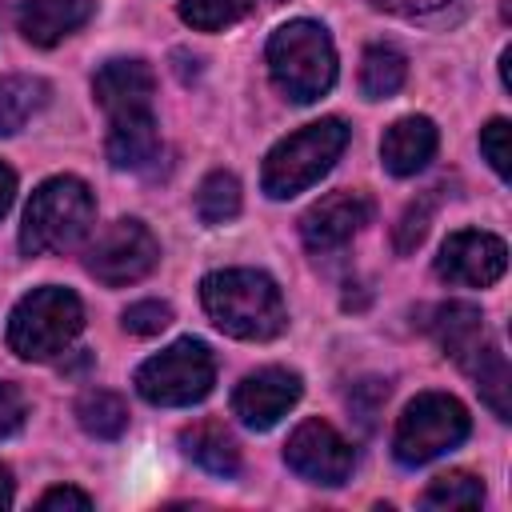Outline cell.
Returning <instances> with one entry per match:
<instances>
[{
  "mask_svg": "<svg viewBox=\"0 0 512 512\" xmlns=\"http://www.w3.org/2000/svg\"><path fill=\"white\" fill-rule=\"evenodd\" d=\"M284 460L296 476L312 480V484H324V488H336L352 476V444L328 424V420H304L288 444H284Z\"/></svg>",
  "mask_w": 512,
  "mask_h": 512,
  "instance_id": "obj_9",
  "label": "cell"
},
{
  "mask_svg": "<svg viewBox=\"0 0 512 512\" xmlns=\"http://www.w3.org/2000/svg\"><path fill=\"white\" fill-rule=\"evenodd\" d=\"M468 372L476 376V388H480L484 404H488L500 420H508V416H512V372H508L504 352H500L496 344H488V348L476 356V364H472Z\"/></svg>",
  "mask_w": 512,
  "mask_h": 512,
  "instance_id": "obj_22",
  "label": "cell"
},
{
  "mask_svg": "<svg viewBox=\"0 0 512 512\" xmlns=\"http://www.w3.org/2000/svg\"><path fill=\"white\" fill-rule=\"evenodd\" d=\"M432 332L440 340V348L468 372L476 364V356L492 344L488 332H484V316L476 304H444L436 308V320H432Z\"/></svg>",
  "mask_w": 512,
  "mask_h": 512,
  "instance_id": "obj_17",
  "label": "cell"
},
{
  "mask_svg": "<svg viewBox=\"0 0 512 512\" xmlns=\"http://www.w3.org/2000/svg\"><path fill=\"white\" fill-rule=\"evenodd\" d=\"M48 100V84L40 76H0V136L20 132Z\"/></svg>",
  "mask_w": 512,
  "mask_h": 512,
  "instance_id": "obj_19",
  "label": "cell"
},
{
  "mask_svg": "<svg viewBox=\"0 0 512 512\" xmlns=\"http://www.w3.org/2000/svg\"><path fill=\"white\" fill-rule=\"evenodd\" d=\"M300 400V376L292 368H260L248 372L236 392H232V412L240 416V424L268 432L272 424H280V416H288V408Z\"/></svg>",
  "mask_w": 512,
  "mask_h": 512,
  "instance_id": "obj_11",
  "label": "cell"
},
{
  "mask_svg": "<svg viewBox=\"0 0 512 512\" xmlns=\"http://www.w3.org/2000/svg\"><path fill=\"white\" fill-rule=\"evenodd\" d=\"M240 212V180L232 172H208L196 188V216L204 224H224Z\"/></svg>",
  "mask_w": 512,
  "mask_h": 512,
  "instance_id": "obj_24",
  "label": "cell"
},
{
  "mask_svg": "<svg viewBox=\"0 0 512 512\" xmlns=\"http://www.w3.org/2000/svg\"><path fill=\"white\" fill-rule=\"evenodd\" d=\"M508 136H512V128H508V120H488L484 128H480V152H484V160L492 164V172L496 176H508L512 172V148H508Z\"/></svg>",
  "mask_w": 512,
  "mask_h": 512,
  "instance_id": "obj_26",
  "label": "cell"
},
{
  "mask_svg": "<svg viewBox=\"0 0 512 512\" xmlns=\"http://www.w3.org/2000/svg\"><path fill=\"white\" fill-rule=\"evenodd\" d=\"M92 216H96L92 188L80 176H52L32 192V200L24 208L20 252L24 256L64 252L88 232Z\"/></svg>",
  "mask_w": 512,
  "mask_h": 512,
  "instance_id": "obj_3",
  "label": "cell"
},
{
  "mask_svg": "<svg viewBox=\"0 0 512 512\" xmlns=\"http://www.w3.org/2000/svg\"><path fill=\"white\" fill-rule=\"evenodd\" d=\"M200 300L212 324L236 340H272L288 324L276 280L256 268H224L204 276Z\"/></svg>",
  "mask_w": 512,
  "mask_h": 512,
  "instance_id": "obj_1",
  "label": "cell"
},
{
  "mask_svg": "<svg viewBox=\"0 0 512 512\" xmlns=\"http://www.w3.org/2000/svg\"><path fill=\"white\" fill-rule=\"evenodd\" d=\"M104 152H108V164L120 172H136L152 164L160 152V128H156L152 108H128V112L108 116Z\"/></svg>",
  "mask_w": 512,
  "mask_h": 512,
  "instance_id": "obj_13",
  "label": "cell"
},
{
  "mask_svg": "<svg viewBox=\"0 0 512 512\" xmlns=\"http://www.w3.org/2000/svg\"><path fill=\"white\" fill-rule=\"evenodd\" d=\"M20 424H24V396L16 392V384L0 380V440L20 432Z\"/></svg>",
  "mask_w": 512,
  "mask_h": 512,
  "instance_id": "obj_29",
  "label": "cell"
},
{
  "mask_svg": "<svg viewBox=\"0 0 512 512\" xmlns=\"http://www.w3.org/2000/svg\"><path fill=\"white\" fill-rule=\"evenodd\" d=\"M420 504L432 508V512L480 508V504H484V484H480L472 472H444V476H436V480L424 488Z\"/></svg>",
  "mask_w": 512,
  "mask_h": 512,
  "instance_id": "obj_23",
  "label": "cell"
},
{
  "mask_svg": "<svg viewBox=\"0 0 512 512\" xmlns=\"http://www.w3.org/2000/svg\"><path fill=\"white\" fill-rule=\"evenodd\" d=\"M372 4L384 8V12H400V16H420V12H432L448 0H372Z\"/></svg>",
  "mask_w": 512,
  "mask_h": 512,
  "instance_id": "obj_31",
  "label": "cell"
},
{
  "mask_svg": "<svg viewBox=\"0 0 512 512\" xmlns=\"http://www.w3.org/2000/svg\"><path fill=\"white\" fill-rule=\"evenodd\" d=\"M168 324H172V308L164 300H140L124 312V332H132V336H156Z\"/></svg>",
  "mask_w": 512,
  "mask_h": 512,
  "instance_id": "obj_28",
  "label": "cell"
},
{
  "mask_svg": "<svg viewBox=\"0 0 512 512\" xmlns=\"http://www.w3.org/2000/svg\"><path fill=\"white\" fill-rule=\"evenodd\" d=\"M84 328V304L76 292L44 284L28 292L8 316V348L20 360H52L60 356Z\"/></svg>",
  "mask_w": 512,
  "mask_h": 512,
  "instance_id": "obj_5",
  "label": "cell"
},
{
  "mask_svg": "<svg viewBox=\"0 0 512 512\" xmlns=\"http://www.w3.org/2000/svg\"><path fill=\"white\" fill-rule=\"evenodd\" d=\"M96 104L116 116L128 108H152V92H156V76L144 60H108L96 80H92Z\"/></svg>",
  "mask_w": 512,
  "mask_h": 512,
  "instance_id": "obj_15",
  "label": "cell"
},
{
  "mask_svg": "<svg viewBox=\"0 0 512 512\" xmlns=\"http://www.w3.org/2000/svg\"><path fill=\"white\" fill-rule=\"evenodd\" d=\"M12 196H16V172L8 164H0V216L12 208Z\"/></svg>",
  "mask_w": 512,
  "mask_h": 512,
  "instance_id": "obj_32",
  "label": "cell"
},
{
  "mask_svg": "<svg viewBox=\"0 0 512 512\" xmlns=\"http://www.w3.org/2000/svg\"><path fill=\"white\" fill-rule=\"evenodd\" d=\"M76 420H80V428H84L88 436H96V440H116V436H124V428H128V404H124L116 392H108V388H88V392L76 400Z\"/></svg>",
  "mask_w": 512,
  "mask_h": 512,
  "instance_id": "obj_21",
  "label": "cell"
},
{
  "mask_svg": "<svg viewBox=\"0 0 512 512\" xmlns=\"http://www.w3.org/2000/svg\"><path fill=\"white\" fill-rule=\"evenodd\" d=\"M92 0H28L16 8V28L28 44L52 48L92 20Z\"/></svg>",
  "mask_w": 512,
  "mask_h": 512,
  "instance_id": "obj_14",
  "label": "cell"
},
{
  "mask_svg": "<svg viewBox=\"0 0 512 512\" xmlns=\"http://www.w3.org/2000/svg\"><path fill=\"white\" fill-rule=\"evenodd\" d=\"M436 124L428 116H404L396 120L380 140V160L392 176H416L436 156Z\"/></svg>",
  "mask_w": 512,
  "mask_h": 512,
  "instance_id": "obj_16",
  "label": "cell"
},
{
  "mask_svg": "<svg viewBox=\"0 0 512 512\" xmlns=\"http://www.w3.org/2000/svg\"><path fill=\"white\" fill-rule=\"evenodd\" d=\"M12 496H16V492H12V472L0 464V508H8V504H12Z\"/></svg>",
  "mask_w": 512,
  "mask_h": 512,
  "instance_id": "obj_33",
  "label": "cell"
},
{
  "mask_svg": "<svg viewBox=\"0 0 512 512\" xmlns=\"http://www.w3.org/2000/svg\"><path fill=\"white\" fill-rule=\"evenodd\" d=\"M248 12H252V0H184V4H180V20L192 24L196 32L232 28V24L244 20Z\"/></svg>",
  "mask_w": 512,
  "mask_h": 512,
  "instance_id": "obj_25",
  "label": "cell"
},
{
  "mask_svg": "<svg viewBox=\"0 0 512 512\" xmlns=\"http://www.w3.org/2000/svg\"><path fill=\"white\" fill-rule=\"evenodd\" d=\"M160 260V244L148 232L144 220H112L108 228L96 232V240L84 248V268L88 276H96L108 288H124L144 280Z\"/></svg>",
  "mask_w": 512,
  "mask_h": 512,
  "instance_id": "obj_8",
  "label": "cell"
},
{
  "mask_svg": "<svg viewBox=\"0 0 512 512\" xmlns=\"http://www.w3.org/2000/svg\"><path fill=\"white\" fill-rule=\"evenodd\" d=\"M468 408L448 396V392H420L396 420L392 432V452L400 464L420 468L444 452H452L456 444H464L468 436Z\"/></svg>",
  "mask_w": 512,
  "mask_h": 512,
  "instance_id": "obj_6",
  "label": "cell"
},
{
  "mask_svg": "<svg viewBox=\"0 0 512 512\" xmlns=\"http://www.w3.org/2000/svg\"><path fill=\"white\" fill-rule=\"evenodd\" d=\"M432 204H436V196H420L416 204L404 208V216H400V224H396V252H412V248L428 236Z\"/></svg>",
  "mask_w": 512,
  "mask_h": 512,
  "instance_id": "obj_27",
  "label": "cell"
},
{
  "mask_svg": "<svg viewBox=\"0 0 512 512\" xmlns=\"http://www.w3.org/2000/svg\"><path fill=\"white\" fill-rule=\"evenodd\" d=\"M348 148V124L340 116H324L316 124H304L300 132L284 136L268 156L260 184L272 200H288L304 188H312Z\"/></svg>",
  "mask_w": 512,
  "mask_h": 512,
  "instance_id": "obj_4",
  "label": "cell"
},
{
  "mask_svg": "<svg viewBox=\"0 0 512 512\" xmlns=\"http://www.w3.org/2000/svg\"><path fill=\"white\" fill-rule=\"evenodd\" d=\"M504 268H508L504 240L492 232H480V228L452 232L436 256V276L448 284H464V288H488L504 276Z\"/></svg>",
  "mask_w": 512,
  "mask_h": 512,
  "instance_id": "obj_10",
  "label": "cell"
},
{
  "mask_svg": "<svg viewBox=\"0 0 512 512\" xmlns=\"http://www.w3.org/2000/svg\"><path fill=\"white\" fill-rule=\"evenodd\" d=\"M184 452L212 476H236L240 472V444L220 420H196L180 432Z\"/></svg>",
  "mask_w": 512,
  "mask_h": 512,
  "instance_id": "obj_18",
  "label": "cell"
},
{
  "mask_svg": "<svg viewBox=\"0 0 512 512\" xmlns=\"http://www.w3.org/2000/svg\"><path fill=\"white\" fill-rule=\"evenodd\" d=\"M368 220H372V200L364 192H332L300 216V236L312 252H332L348 244Z\"/></svg>",
  "mask_w": 512,
  "mask_h": 512,
  "instance_id": "obj_12",
  "label": "cell"
},
{
  "mask_svg": "<svg viewBox=\"0 0 512 512\" xmlns=\"http://www.w3.org/2000/svg\"><path fill=\"white\" fill-rule=\"evenodd\" d=\"M36 508H44V512H52V508H76V512H88L92 508V496L88 492H80V488H48L40 500H36Z\"/></svg>",
  "mask_w": 512,
  "mask_h": 512,
  "instance_id": "obj_30",
  "label": "cell"
},
{
  "mask_svg": "<svg viewBox=\"0 0 512 512\" xmlns=\"http://www.w3.org/2000/svg\"><path fill=\"white\" fill-rule=\"evenodd\" d=\"M268 72L272 84L296 100L312 104L336 84V48L316 20H288L268 36Z\"/></svg>",
  "mask_w": 512,
  "mask_h": 512,
  "instance_id": "obj_2",
  "label": "cell"
},
{
  "mask_svg": "<svg viewBox=\"0 0 512 512\" xmlns=\"http://www.w3.org/2000/svg\"><path fill=\"white\" fill-rule=\"evenodd\" d=\"M212 384H216V360H212L208 344L192 340V336L168 344L164 352H156L152 360H144L136 368V392L160 408L196 404L212 392Z\"/></svg>",
  "mask_w": 512,
  "mask_h": 512,
  "instance_id": "obj_7",
  "label": "cell"
},
{
  "mask_svg": "<svg viewBox=\"0 0 512 512\" xmlns=\"http://www.w3.org/2000/svg\"><path fill=\"white\" fill-rule=\"evenodd\" d=\"M408 80V60L400 48L392 44H372L360 60V92L368 100H384L392 92H400Z\"/></svg>",
  "mask_w": 512,
  "mask_h": 512,
  "instance_id": "obj_20",
  "label": "cell"
}]
</instances>
